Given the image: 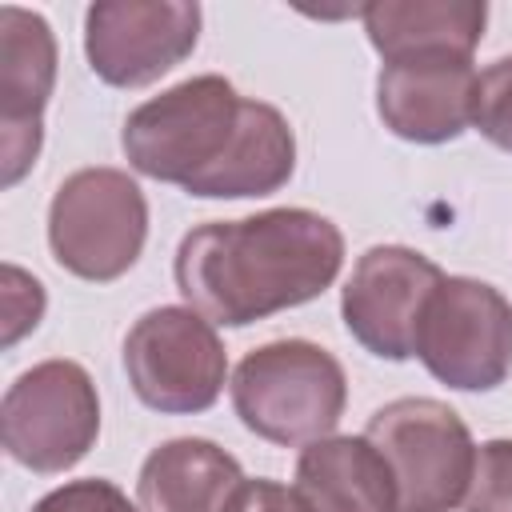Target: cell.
<instances>
[{
    "label": "cell",
    "instance_id": "obj_1",
    "mask_svg": "<svg viewBox=\"0 0 512 512\" xmlns=\"http://www.w3.org/2000/svg\"><path fill=\"white\" fill-rule=\"evenodd\" d=\"M344 268V232L312 208H264L184 232L172 276L188 308L224 328L256 324L328 292Z\"/></svg>",
    "mask_w": 512,
    "mask_h": 512
},
{
    "label": "cell",
    "instance_id": "obj_2",
    "mask_svg": "<svg viewBox=\"0 0 512 512\" xmlns=\"http://www.w3.org/2000/svg\"><path fill=\"white\" fill-rule=\"evenodd\" d=\"M228 388L240 424L280 448H304L332 436L348 404L340 360L300 336L252 348L236 364Z\"/></svg>",
    "mask_w": 512,
    "mask_h": 512
},
{
    "label": "cell",
    "instance_id": "obj_3",
    "mask_svg": "<svg viewBox=\"0 0 512 512\" xmlns=\"http://www.w3.org/2000/svg\"><path fill=\"white\" fill-rule=\"evenodd\" d=\"M244 116V96L232 80L204 72L136 104L120 128L128 164L160 184H196L232 148Z\"/></svg>",
    "mask_w": 512,
    "mask_h": 512
},
{
    "label": "cell",
    "instance_id": "obj_4",
    "mask_svg": "<svg viewBox=\"0 0 512 512\" xmlns=\"http://www.w3.org/2000/svg\"><path fill=\"white\" fill-rule=\"evenodd\" d=\"M148 200L140 184L108 164L80 168L60 180L48 204L52 260L92 284L120 280L144 252Z\"/></svg>",
    "mask_w": 512,
    "mask_h": 512
},
{
    "label": "cell",
    "instance_id": "obj_5",
    "mask_svg": "<svg viewBox=\"0 0 512 512\" xmlns=\"http://www.w3.org/2000/svg\"><path fill=\"white\" fill-rule=\"evenodd\" d=\"M364 436L396 476V512H456L464 504L476 444L456 408L432 396H400L368 416Z\"/></svg>",
    "mask_w": 512,
    "mask_h": 512
},
{
    "label": "cell",
    "instance_id": "obj_6",
    "mask_svg": "<svg viewBox=\"0 0 512 512\" xmlns=\"http://www.w3.org/2000/svg\"><path fill=\"white\" fill-rule=\"evenodd\" d=\"M124 372L140 404L164 416L208 412L228 380L216 324L188 304L148 308L124 336Z\"/></svg>",
    "mask_w": 512,
    "mask_h": 512
},
{
    "label": "cell",
    "instance_id": "obj_7",
    "mask_svg": "<svg viewBox=\"0 0 512 512\" xmlns=\"http://www.w3.org/2000/svg\"><path fill=\"white\" fill-rule=\"evenodd\" d=\"M100 436V396L84 364L40 360L0 400L4 452L40 476L76 468Z\"/></svg>",
    "mask_w": 512,
    "mask_h": 512
},
{
    "label": "cell",
    "instance_id": "obj_8",
    "mask_svg": "<svg viewBox=\"0 0 512 512\" xmlns=\"http://www.w3.org/2000/svg\"><path fill=\"white\" fill-rule=\"evenodd\" d=\"M416 360L456 392H492L512 372V300L476 276H444L416 324Z\"/></svg>",
    "mask_w": 512,
    "mask_h": 512
},
{
    "label": "cell",
    "instance_id": "obj_9",
    "mask_svg": "<svg viewBox=\"0 0 512 512\" xmlns=\"http://www.w3.org/2000/svg\"><path fill=\"white\" fill-rule=\"evenodd\" d=\"M196 0H96L84 12L88 68L112 88H144L196 52Z\"/></svg>",
    "mask_w": 512,
    "mask_h": 512
},
{
    "label": "cell",
    "instance_id": "obj_10",
    "mask_svg": "<svg viewBox=\"0 0 512 512\" xmlns=\"http://www.w3.org/2000/svg\"><path fill=\"white\" fill-rule=\"evenodd\" d=\"M444 268L404 244H372L340 288L344 328L380 360L416 356V324Z\"/></svg>",
    "mask_w": 512,
    "mask_h": 512
},
{
    "label": "cell",
    "instance_id": "obj_11",
    "mask_svg": "<svg viewBox=\"0 0 512 512\" xmlns=\"http://www.w3.org/2000/svg\"><path fill=\"white\" fill-rule=\"evenodd\" d=\"M56 36L32 8H0V184L12 188L44 144V108L56 88Z\"/></svg>",
    "mask_w": 512,
    "mask_h": 512
},
{
    "label": "cell",
    "instance_id": "obj_12",
    "mask_svg": "<svg viewBox=\"0 0 512 512\" xmlns=\"http://www.w3.org/2000/svg\"><path fill=\"white\" fill-rule=\"evenodd\" d=\"M476 68L456 56L384 64L376 76V112L408 144H448L472 128Z\"/></svg>",
    "mask_w": 512,
    "mask_h": 512
},
{
    "label": "cell",
    "instance_id": "obj_13",
    "mask_svg": "<svg viewBox=\"0 0 512 512\" xmlns=\"http://www.w3.org/2000/svg\"><path fill=\"white\" fill-rule=\"evenodd\" d=\"M292 492L304 512H396V476L368 436H324L300 448Z\"/></svg>",
    "mask_w": 512,
    "mask_h": 512
},
{
    "label": "cell",
    "instance_id": "obj_14",
    "mask_svg": "<svg viewBox=\"0 0 512 512\" xmlns=\"http://www.w3.org/2000/svg\"><path fill=\"white\" fill-rule=\"evenodd\" d=\"M368 44L384 64L456 56L472 60L484 40L488 4L484 0H372L360 4Z\"/></svg>",
    "mask_w": 512,
    "mask_h": 512
},
{
    "label": "cell",
    "instance_id": "obj_15",
    "mask_svg": "<svg viewBox=\"0 0 512 512\" xmlns=\"http://www.w3.org/2000/svg\"><path fill=\"white\" fill-rule=\"evenodd\" d=\"M244 472L232 452L204 436L156 444L136 476L140 512H224Z\"/></svg>",
    "mask_w": 512,
    "mask_h": 512
},
{
    "label": "cell",
    "instance_id": "obj_16",
    "mask_svg": "<svg viewBox=\"0 0 512 512\" xmlns=\"http://www.w3.org/2000/svg\"><path fill=\"white\" fill-rule=\"evenodd\" d=\"M296 172V132L288 116L276 104L244 100L240 132L228 148V156L188 184V196L200 200H244V196H272L280 192Z\"/></svg>",
    "mask_w": 512,
    "mask_h": 512
},
{
    "label": "cell",
    "instance_id": "obj_17",
    "mask_svg": "<svg viewBox=\"0 0 512 512\" xmlns=\"http://www.w3.org/2000/svg\"><path fill=\"white\" fill-rule=\"evenodd\" d=\"M472 128L488 144L512 152V56H500L484 72H476Z\"/></svg>",
    "mask_w": 512,
    "mask_h": 512
},
{
    "label": "cell",
    "instance_id": "obj_18",
    "mask_svg": "<svg viewBox=\"0 0 512 512\" xmlns=\"http://www.w3.org/2000/svg\"><path fill=\"white\" fill-rule=\"evenodd\" d=\"M464 512H512V440L496 436L476 444V468Z\"/></svg>",
    "mask_w": 512,
    "mask_h": 512
},
{
    "label": "cell",
    "instance_id": "obj_19",
    "mask_svg": "<svg viewBox=\"0 0 512 512\" xmlns=\"http://www.w3.org/2000/svg\"><path fill=\"white\" fill-rule=\"evenodd\" d=\"M32 512H140V504H132L124 496V488H116L104 476H88V480H68L52 492H44Z\"/></svg>",
    "mask_w": 512,
    "mask_h": 512
},
{
    "label": "cell",
    "instance_id": "obj_20",
    "mask_svg": "<svg viewBox=\"0 0 512 512\" xmlns=\"http://www.w3.org/2000/svg\"><path fill=\"white\" fill-rule=\"evenodd\" d=\"M44 316V284L16 264H4V344H16Z\"/></svg>",
    "mask_w": 512,
    "mask_h": 512
},
{
    "label": "cell",
    "instance_id": "obj_21",
    "mask_svg": "<svg viewBox=\"0 0 512 512\" xmlns=\"http://www.w3.org/2000/svg\"><path fill=\"white\" fill-rule=\"evenodd\" d=\"M224 512H304V508L292 488H284L280 480L256 476V480H240Z\"/></svg>",
    "mask_w": 512,
    "mask_h": 512
}]
</instances>
